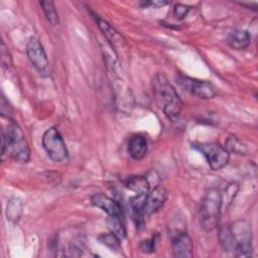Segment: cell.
Wrapping results in <instances>:
<instances>
[{
  "label": "cell",
  "mask_w": 258,
  "mask_h": 258,
  "mask_svg": "<svg viewBox=\"0 0 258 258\" xmlns=\"http://www.w3.org/2000/svg\"><path fill=\"white\" fill-rule=\"evenodd\" d=\"M152 91L158 106L164 115L174 120L181 112L183 103L174 87L162 74H157L152 80Z\"/></svg>",
  "instance_id": "1"
},
{
  "label": "cell",
  "mask_w": 258,
  "mask_h": 258,
  "mask_svg": "<svg viewBox=\"0 0 258 258\" xmlns=\"http://www.w3.org/2000/svg\"><path fill=\"white\" fill-rule=\"evenodd\" d=\"M4 154L22 163L30 159V148L25 135L14 120H10L7 128L2 132V155Z\"/></svg>",
  "instance_id": "2"
},
{
  "label": "cell",
  "mask_w": 258,
  "mask_h": 258,
  "mask_svg": "<svg viewBox=\"0 0 258 258\" xmlns=\"http://www.w3.org/2000/svg\"><path fill=\"white\" fill-rule=\"evenodd\" d=\"M222 203V192L218 187H211L206 191L199 211L200 224L204 231L211 232L218 227Z\"/></svg>",
  "instance_id": "3"
},
{
  "label": "cell",
  "mask_w": 258,
  "mask_h": 258,
  "mask_svg": "<svg viewBox=\"0 0 258 258\" xmlns=\"http://www.w3.org/2000/svg\"><path fill=\"white\" fill-rule=\"evenodd\" d=\"M233 238V254L236 257H249L252 255L251 228L246 221H237L230 225Z\"/></svg>",
  "instance_id": "4"
},
{
  "label": "cell",
  "mask_w": 258,
  "mask_h": 258,
  "mask_svg": "<svg viewBox=\"0 0 258 258\" xmlns=\"http://www.w3.org/2000/svg\"><path fill=\"white\" fill-rule=\"evenodd\" d=\"M42 146L51 160L55 162H66L68 160V148L61 134L55 127H50L43 133Z\"/></svg>",
  "instance_id": "5"
},
{
  "label": "cell",
  "mask_w": 258,
  "mask_h": 258,
  "mask_svg": "<svg viewBox=\"0 0 258 258\" xmlns=\"http://www.w3.org/2000/svg\"><path fill=\"white\" fill-rule=\"evenodd\" d=\"M195 147L206 157L213 170H220L229 162L230 153L219 143H200Z\"/></svg>",
  "instance_id": "6"
},
{
  "label": "cell",
  "mask_w": 258,
  "mask_h": 258,
  "mask_svg": "<svg viewBox=\"0 0 258 258\" xmlns=\"http://www.w3.org/2000/svg\"><path fill=\"white\" fill-rule=\"evenodd\" d=\"M26 54L30 63L42 77L49 76V63L45 50L38 38L31 36L26 43Z\"/></svg>",
  "instance_id": "7"
},
{
  "label": "cell",
  "mask_w": 258,
  "mask_h": 258,
  "mask_svg": "<svg viewBox=\"0 0 258 258\" xmlns=\"http://www.w3.org/2000/svg\"><path fill=\"white\" fill-rule=\"evenodd\" d=\"M180 83L184 85L186 90H188L192 95L200 99L208 100L214 98L217 95L216 87L209 81L183 78V80H180Z\"/></svg>",
  "instance_id": "8"
},
{
  "label": "cell",
  "mask_w": 258,
  "mask_h": 258,
  "mask_svg": "<svg viewBox=\"0 0 258 258\" xmlns=\"http://www.w3.org/2000/svg\"><path fill=\"white\" fill-rule=\"evenodd\" d=\"M167 199V191L161 186H155L148 191L145 196L143 214L144 217L150 216L156 211H158L165 203Z\"/></svg>",
  "instance_id": "9"
},
{
  "label": "cell",
  "mask_w": 258,
  "mask_h": 258,
  "mask_svg": "<svg viewBox=\"0 0 258 258\" xmlns=\"http://www.w3.org/2000/svg\"><path fill=\"white\" fill-rule=\"evenodd\" d=\"M91 204L104 211L108 216L119 217L124 219V213L121 205L113 200L112 198L104 195V194H95L91 197Z\"/></svg>",
  "instance_id": "10"
},
{
  "label": "cell",
  "mask_w": 258,
  "mask_h": 258,
  "mask_svg": "<svg viewBox=\"0 0 258 258\" xmlns=\"http://www.w3.org/2000/svg\"><path fill=\"white\" fill-rule=\"evenodd\" d=\"M171 248L174 257L190 258L192 256L191 238L185 232H179L172 238Z\"/></svg>",
  "instance_id": "11"
},
{
  "label": "cell",
  "mask_w": 258,
  "mask_h": 258,
  "mask_svg": "<svg viewBox=\"0 0 258 258\" xmlns=\"http://www.w3.org/2000/svg\"><path fill=\"white\" fill-rule=\"evenodd\" d=\"M148 145L146 137L141 134L133 135L128 142V153L129 155L136 160L143 158L147 153Z\"/></svg>",
  "instance_id": "12"
},
{
  "label": "cell",
  "mask_w": 258,
  "mask_h": 258,
  "mask_svg": "<svg viewBox=\"0 0 258 258\" xmlns=\"http://www.w3.org/2000/svg\"><path fill=\"white\" fill-rule=\"evenodd\" d=\"M251 42V35L247 30L236 29L232 31L228 36L229 45L237 50L247 48Z\"/></svg>",
  "instance_id": "13"
},
{
  "label": "cell",
  "mask_w": 258,
  "mask_h": 258,
  "mask_svg": "<svg viewBox=\"0 0 258 258\" xmlns=\"http://www.w3.org/2000/svg\"><path fill=\"white\" fill-rule=\"evenodd\" d=\"M125 185L136 195H146L150 190V185L145 175L130 176L125 180Z\"/></svg>",
  "instance_id": "14"
},
{
  "label": "cell",
  "mask_w": 258,
  "mask_h": 258,
  "mask_svg": "<svg viewBox=\"0 0 258 258\" xmlns=\"http://www.w3.org/2000/svg\"><path fill=\"white\" fill-rule=\"evenodd\" d=\"M95 18H96V22L99 25V27L101 28V30L105 33L107 38L111 41L112 46L113 45L116 46V44H121L122 45V42H123L124 39L118 33V31L112 25H110V23H108L106 20L100 18L98 15H96Z\"/></svg>",
  "instance_id": "15"
},
{
  "label": "cell",
  "mask_w": 258,
  "mask_h": 258,
  "mask_svg": "<svg viewBox=\"0 0 258 258\" xmlns=\"http://www.w3.org/2000/svg\"><path fill=\"white\" fill-rule=\"evenodd\" d=\"M22 210H23V206L19 199H16V198L10 199L6 206L7 220L12 224L17 223L22 215Z\"/></svg>",
  "instance_id": "16"
},
{
  "label": "cell",
  "mask_w": 258,
  "mask_h": 258,
  "mask_svg": "<svg viewBox=\"0 0 258 258\" xmlns=\"http://www.w3.org/2000/svg\"><path fill=\"white\" fill-rule=\"evenodd\" d=\"M224 147L229 153H234V154H238V155H244L248 151L245 144H243L238 139V137L234 134H230L228 136V138L225 141Z\"/></svg>",
  "instance_id": "17"
},
{
  "label": "cell",
  "mask_w": 258,
  "mask_h": 258,
  "mask_svg": "<svg viewBox=\"0 0 258 258\" xmlns=\"http://www.w3.org/2000/svg\"><path fill=\"white\" fill-rule=\"evenodd\" d=\"M107 226L110 231L115 234L121 241L126 237V229L122 218L109 216L107 219Z\"/></svg>",
  "instance_id": "18"
},
{
  "label": "cell",
  "mask_w": 258,
  "mask_h": 258,
  "mask_svg": "<svg viewBox=\"0 0 258 258\" xmlns=\"http://www.w3.org/2000/svg\"><path fill=\"white\" fill-rule=\"evenodd\" d=\"M39 5L41 6V9L44 13V16L46 20L51 24V25H57L59 23L58 19V14L55 9L54 3L52 1H40Z\"/></svg>",
  "instance_id": "19"
},
{
  "label": "cell",
  "mask_w": 258,
  "mask_h": 258,
  "mask_svg": "<svg viewBox=\"0 0 258 258\" xmlns=\"http://www.w3.org/2000/svg\"><path fill=\"white\" fill-rule=\"evenodd\" d=\"M219 241L225 252H233V238L230 225L223 226L219 231Z\"/></svg>",
  "instance_id": "20"
},
{
  "label": "cell",
  "mask_w": 258,
  "mask_h": 258,
  "mask_svg": "<svg viewBox=\"0 0 258 258\" xmlns=\"http://www.w3.org/2000/svg\"><path fill=\"white\" fill-rule=\"evenodd\" d=\"M98 240L101 244L105 245L112 251H119L121 249V240L112 232L106 233V234H101L98 236Z\"/></svg>",
  "instance_id": "21"
},
{
  "label": "cell",
  "mask_w": 258,
  "mask_h": 258,
  "mask_svg": "<svg viewBox=\"0 0 258 258\" xmlns=\"http://www.w3.org/2000/svg\"><path fill=\"white\" fill-rule=\"evenodd\" d=\"M0 54H1V66L2 69H8L12 63L11 54L6 47L4 41H1V48H0Z\"/></svg>",
  "instance_id": "22"
},
{
  "label": "cell",
  "mask_w": 258,
  "mask_h": 258,
  "mask_svg": "<svg viewBox=\"0 0 258 258\" xmlns=\"http://www.w3.org/2000/svg\"><path fill=\"white\" fill-rule=\"evenodd\" d=\"M190 9V6L188 5H185V4H181V3H177L174 5V8H173V14L176 18L178 19H182L184 18L188 11Z\"/></svg>",
  "instance_id": "23"
},
{
  "label": "cell",
  "mask_w": 258,
  "mask_h": 258,
  "mask_svg": "<svg viewBox=\"0 0 258 258\" xmlns=\"http://www.w3.org/2000/svg\"><path fill=\"white\" fill-rule=\"evenodd\" d=\"M139 248H140V250L143 253H152V252H154V249H155V238L151 237L149 239L141 241V243L139 245Z\"/></svg>",
  "instance_id": "24"
},
{
  "label": "cell",
  "mask_w": 258,
  "mask_h": 258,
  "mask_svg": "<svg viewBox=\"0 0 258 258\" xmlns=\"http://www.w3.org/2000/svg\"><path fill=\"white\" fill-rule=\"evenodd\" d=\"M168 2L167 1H163V0H154V1H148V2H144L143 3V6L146 7V6H153V7H162L164 5H166Z\"/></svg>",
  "instance_id": "25"
}]
</instances>
